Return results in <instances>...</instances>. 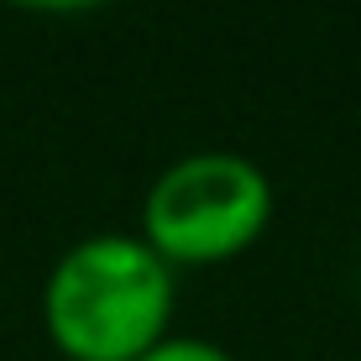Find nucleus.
Wrapping results in <instances>:
<instances>
[{
  "mask_svg": "<svg viewBox=\"0 0 361 361\" xmlns=\"http://www.w3.org/2000/svg\"><path fill=\"white\" fill-rule=\"evenodd\" d=\"M178 283L142 235L99 231L47 272L42 325L63 361H142L173 335Z\"/></svg>",
  "mask_w": 361,
  "mask_h": 361,
  "instance_id": "obj_1",
  "label": "nucleus"
},
{
  "mask_svg": "<svg viewBox=\"0 0 361 361\" xmlns=\"http://www.w3.org/2000/svg\"><path fill=\"white\" fill-rule=\"evenodd\" d=\"M272 183L241 152H189L168 163L142 194L136 235L168 267H220L252 252L272 226Z\"/></svg>",
  "mask_w": 361,
  "mask_h": 361,
  "instance_id": "obj_2",
  "label": "nucleus"
},
{
  "mask_svg": "<svg viewBox=\"0 0 361 361\" xmlns=\"http://www.w3.org/2000/svg\"><path fill=\"white\" fill-rule=\"evenodd\" d=\"M142 361H235V356L215 341H199V335H168V341L152 345Z\"/></svg>",
  "mask_w": 361,
  "mask_h": 361,
  "instance_id": "obj_3",
  "label": "nucleus"
},
{
  "mask_svg": "<svg viewBox=\"0 0 361 361\" xmlns=\"http://www.w3.org/2000/svg\"><path fill=\"white\" fill-rule=\"evenodd\" d=\"M16 11H37V16H79V11H99L110 0H6Z\"/></svg>",
  "mask_w": 361,
  "mask_h": 361,
  "instance_id": "obj_4",
  "label": "nucleus"
},
{
  "mask_svg": "<svg viewBox=\"0 0 361 361\" xmlns=\"http://www.w3.org/2000/svg\"><path fill=\"white\" fill-rule=\"evenodd\" d=\"M58 361H63V356H58Z\"/></svg>",
  "mask_w": 361,
  "mask_h": 361,
  "instance_id": "obj_5",
  "label": "nucleus"
}]
</instances>
